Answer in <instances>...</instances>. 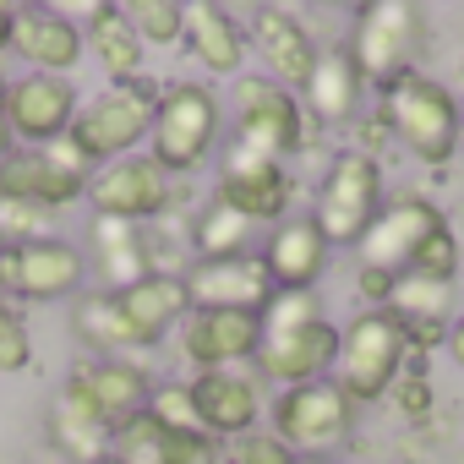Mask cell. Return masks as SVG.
I'll return each instance as SVG.
<instances>
[{"label":"cell","instance_id":"35","mask_svg":"<svg viewBox=\"0 0 464 464\" xmlns=\"http://www.w3.org/2000/svg\"><path fill=\"white\" fill-rule=\"evenodd\" d=\"M393 388H399V410H404L410 420H426V415H431V382H426V377H399Z\"/></svg>","mask_w":464,"mask_h":464},{"label":"cell","instance_id":"39","mask_svg":"<svg viewBox=\"0 0 464 464\" xmlns=\"http://www.w3.org/2000/svg\"><path fill=\"white\" fill-rule=\"evenodd\" d=\"M12 159V126H6V110H0V164Z\"/></svg>","mask_w":464,"mask_h":464},{"label":"cell","instance_id":"40","mask_svg":"<svg viewBox=\"0 0 464 464\" xmlns=\"http://www.w3.org/2000/svg\"><path fill=\"white\" fill-rule=\"evenodd\" d=\"M88 464H121V459H115V453L104 448V453H99V459H88Z\"/></svg>","mask_w":464,"mask_h":464},{"label":"cell","instance_id":"15","mask_svg":"<svg viewBox=\"0 0 464 464\" xmlns=\"http://www.w3.org/2000/svg\"><path fill=\"white\" fill-rule=\"evenodd\" d=\"M180 285H186L191 312H252V317H263V306L274 301V279H268L257 252L197 263L191 274H180Z\"/></svg>","mask_w":464,"mask_h":464},{"label":"cell","instance_id":"30","mask_svg":"<svg viewBox=\"0 0 464 464\" xmlns=\"http://www.w3.org/2000/svg\"><path fill=\"white\" fill-rule=\"evenodd\" d=\"M121 12H126L131 34L142 39V50L186 39V6H180V0H137V6H121Z\"/></svg>","mask_w":464,"mask_h":464},{"label":"cell","instance_id":"29","mask_svg":"<svg viewBox=\"0 0 464 464\" xmlns=\"http://www.w3.org/2000/svg\"><path fill=\"white\" fill-rule=\"evenodd\" d=\"M252 236H257V224H246L241 213L208 202V208L197 213V224H191V252H197V263L241 257V252H252Z\"/></svg>","mask_w":464,"mask_h":464},{"label":"cell","instance_id":"1","mask_svg":"<svg viewBox=\"0 0 464 464\" xmlns=\"http://www.w3.org/2000/svg\"><path fill=\"white\" fill-rule=\"evenodd\" d=\"M257 377L279 388L323 382L339 366V328L323 317L317 290H274L263 306V344H257Z\"/></svg>","mask_w":464,"mask_h":464},{"label":"cell","instance_id":"14","mask_svg":"<svg viewBox=\"0 0 464 464\" xmlns=\"http://www.w3.org/2000/svg\"><path fill=\"white\" fill-rule=\"evenodd\" d=\"M82 279H88V257L66 236H44L34 246L0 252V290H17L28 301H72L82 295Z\"/></svg>","mask_w":464,"mask_h":464},{"label":"cell","instance_id":"4","mask_svg":"<svg viewBox=\"0 0 464 464\" xmlns=\"http://www.w3.org/2000/svg\"><path fill=\"white\" fill-rule=\"evenodd\" d=\"M153 99H159V88H148V82L104 88L99 99L77 104V121H72V131H66L61 142H66V148L77 153V164L93 175V164H115V159H126L137 142H148Z\"/></svg>","mask_w":464,"mask_h":464},{"label":"cell","instance_id":"19","mask_svg":"<svg viewBox=\"0 0 464 464\" xmlns=\"http://www.w3.org/2000/svg\"><path fill=\"white\" fill-rule=\"evenodd\" d=\"M191 404L208 437H246L263 420V388L252 372H197L191 382Z\"/></svg>","mask_w":464,"mask_h":464},{"label":"cell","instance_id":"17","mask_svg":"<svg viewBox=\"0 0 464 464\" xmlns=\"http://www.w3.org/2000/svg\"><path fill=\"white\" fill-rule=\"evenodd\" d=\"M252 44H257L263 77L279 82V88H290L301 99L306 82H312V72H317V39H312V28L295 12H285V6H263V12H252Z\"/></svg>","mask_w":464,"mask_h":464},{"label":"cell","instance_id":"20","mask_svg":"<svg viewBox=\"0 0 464 464\" xmlns=\"http://www.w3.org/2000/svg\"><path fill=\"white\" fill-rule=\"evenodd\" d=\"M0 197L44 208V213H61V208L88 197V175L66 169L50 148H28V153H12L6 164H0Z\"/></svg>","mask_w":464,"mask_h":464},{"label":"cell","instance_id":"8","mask_svg":"<svg viewBox=\"0 0 464 464\" xmlns=\"http://www.w3.org/2000/svg\"><path fill=\"white\" fill-rule=\"evenodd\" d=\"M377 208H382V164H377V153L350 148L328 164L312 224L328 236V246H355L361 229L377 218Z\"/></svg>","mask_w":464,"mask_h":464},{"label":"cell","instance_id":"24","mask_svg":"<svg viewBox=\"0 0 464 464\" xmlns=\"http://www.w3.org/2000/svg\"><path fill=\"white\" fill-rule=\"evenodd\" d=\"M186 44L208 72H218L229 82H236L241 66H246V28L236 23V12L213 6V0H191L186 6Z\"/></svg>","mask_w":464,"mask_h":464},{"label":"cell","instance_id":"33","mask_svg":"<svg viewBox=\"0 0 464 464\" xmlns=\"http://www.w3.org/2000/svg\"><path fill=\"white\" fill-rule=\"evenodd\" d=\"M28 361H34V339L23 328V317L6 306V295H0V377L28 372Z\"/></svg>","mask_w":464,"mask_h":464},{"label":"cell","instance_id":"27","mask_svg":"<svg viewBox=\"0 0 464 464\" xmlns=\"http://www.w3.org/2000/svg\"><path fill=\"white\" fill-rule=\"evenodd\" d=\"M361 93H366V77H361L355 55H350L344 44L317 50V72H312V82H306V104H312V115H323L328 126H344V121H355Z\"/></svg>","mask_w":464,"mask_h":464},{"label":"cell","instance_id":"34","mask_svg":"<svg viewBox=\"0 0 464 464\" xmlns=\"http://www.w3.org/2000/svg\"><path fill=\"white\" fill-rule=\"evenodd\" d=\"M236 464H301L274 431H246V437H236Z\"/></svg>","mask_w":464,"mask_h":464},{"label":"cell","instance_id":"2","mask_svg":"<svg viewBox=\"0 0 464 464\" xmlns=\"http://www.w3.org/2000/svg\"><path fill=\"white\" fill-rule=\"evenodd\" d=\"M415 339L410 328L388 312V306H366L361 317H350V328H339V388L350 404H377L382 393H393L404 361H410Z\"/></svg>","mask_w":464,"mask_h":464},{"label":"cell","instance_id":"10","mask_svg":"<svg viewBox=\"0 0 464 464\" xmlns=\"http://www.w3.org/2000/svg\"><path fill=\"white\" fill-rule=\"evenodd\" d=\"M420 34H426L420 6H410V0H366L350 23L344 50L355 55L366 82H393V77L410 72V55H415Z\"/></svg>","mask_w":464,"mask_h":464},{"label":"cell","instance_id":"5","mask_svg":"<svg viewBox=\"0 0 464 464\" xmlns=\"http://www.w3.org/2000/svg\"><path fill=\"white\" fill-rule=\"evenodd\" d=\"M382 121L410 148V159H420L431 169L448 164L459 148V99L431 77L404 72V77L382 82Z\"/></svg>","mask_w":464,"mask_h":464},{"label":"cell","instance_id":"32","mask_svg":"<svg viewBox=\"0 0 464 464\" xmlns=\"http://www.w3.org/2000/svg\"><path fill=\"white\" fill-rule=\"evenodd\" d=\"M148 415L169 431H202L197 420V404H191V388L186 382H153V399H148ZM208 437V431H202Z\"/></svg>","mask_w":464,"mask_h":464},{"label":"cell","instance_id":"26","mask_svg":"<svg viewBox=\"0 0 464 464\" xmlns=\"http://www.w3.org/2000/svg\"><path fill=\"white\" fill-rule=\"evenodd\" d=\"M82 44L93 50V61L110 77V88L142 82V39L131 34V23H126L121 6H93L88 12V28H82Z\"/></svg>","mask_w":464,"mask_h":464},{"label":"cell","instance_id":"7","mask_svg":"<svg viewBox=\"0 0 464 464\" xmlns=\"http://www.w3.org/2000/svg\"><path fill=\"white\" fill-rule=\"evenodd\" d=\"M229 115H236V137L246 153L263 159H290L306 148V110L290 88L268 82L263 72H241L229 82Z\"/></svg>","mask_w":464,"mask_h":464},{"label":"cell","instance_id":"11","mask_svg":"<svg viewBox=\"0 0 464 464\" xmlns=\"http://www.w3.org/2000/svg\"><path fill=\"white\" fill-rule=\"evenodd\" d=\"M448 218H442V208L431 202V197H420V191H399L393 202H382L377 208V218L361 229V241H355V257H361V268H382V274H404L410 268V257L420 252V241L426 236H437Z\"/></svg>","mask_w":464,"mask_h":464},{"label":"cell","instance_id":"21","mask_svg":"<svg viewBox=\"0 0 464 464\" xmlns=\"http://www.w3.org/2000/svg\"><path fill=\"white\" fill-rule=\"evenodd\" d=\"M328 252L334 246H328L323 229L312 224V213H290V218H279L268 229V246L257 257H263L274 290H312L323 279V268H328Z\"/></svg>","mask_w":464,"mask_h":464},{"label":"cell","instance_id":"36","mask_svg":"<svg viewBox=\"0 0 464 464\" xmlns=\"http://www.w3.org/2000/svg\"><path fill=\"white\" fill-rule=\"evenodd\" d=\"M393 279H399V274H382V268H355V290H361L372 306H388V295H393Z\"/></svg>","mask_w":464,"mask_h":464},{"label":"cell","instance_id":"25","mask_svg":"<svg viewBox=\"0 0 464 464\" xmlns=\"http://www.w3.org/2000/svg\"><path fill=\"white\" fill-rule=\"evenodd\" d=\"M93 274L104 279L110 295L153 274V263H148V241H142V224H126V218H93Z\"/></svg>","mask_w":464,"mask_h":464},{"label":"cell","instance_id":"13","mask_svg":"<svg viewBox=\"0 0 464 464\" xmlns=\"http://www.w3.org/2000/svg\"><path fill=\"white\" fill-rule=\"evenodd\" d=\"M88 202L93 218H126V224H148L159 213H169L175 202V180L148 159V153H126L115 164H104L99 175H88Z\"/></svg>","mask_w":464,"mask_h":464},{"label":"cell","instance_id":"18","mask_svg":"<svg viewBox=\"0 0 464 464\" xmlns=\"http://www.w3.org/2000/svg\"><path fill=\"white\" fill-rule=\"evenodd\" d=\"M263 344V317L252 312H186L180 350L197 372H236Z\"/></svg>","mask_w":464,"mask_h":464},{"label":"cell","instance_id":"6","mask_svg":"<svg viewBox=\"0 0 464 464\" xmlns=\"http://www.w3.org/2000/svg\"><path fill=\"white\" fill-rule=\"evenodd\" d=\"M148 399H153V377L137 366V361H121V355H93V361H82L66 382H61V410L66 415H77L82 426H93V431H104V437H115L126 420H137L142 410H148Z\"/></svg>","mask_w":464,"mask_h":464},{"label":"cell","instance_id":"28","mask_svg":"<svg viewBox=\"0 0 464 464\" xmlns=\"http://www.w3.org/2000/svg\"><path fill=\"white\" fill-rule=\"evenodd\" d=\"M72 328H77V339L93 350V355H121V361H131V350H142V339H137V328L126 323V312H121V301L110 295V290H93V295H77V306H72Z\"/></svg>","mask_w":464,"mask_h":464},{"label":"cell","instance_id":"3","mask_svg":"<svg viewBox=\"0 0 464 464\" xmlns=\"http://www.w3.org/2000/svg\"><path fill=\"white\" fill-rule=\"evenodd\" d=\"M218 93L208 82H169L153 99V126H148V159L164 175H191L208 164L218 142Z\"/></svg>","mask_w":464,"mask_h":464},{"label":"cell","instance_id":"16","mask_svg":"<svg viewBox=\"0 0 464 464\" xmlns=\"http://www.w3.org/2000/svg\"><path fill=\"white\" fill-rule=\"evenodd\" d=\"M0 110H6L12 142L23 137L28 148H55L72 121H77V88L66 77H17L6 93H0Z\"/></svg>","mask_w":464,"mask_h":464},{"label":"cell","instance_id":"22","mask_svg":"<svg viewBox=\"0 0 464 464\" xmlns=\"http://www.w3.org/2000/svg\"><path fill=\"white\" fill-rule=\"evenodd\" d=\"M12 50L39 72V77H66L88 44H82V28L66 17V12H44V6H28L17 12V34H12Z\"/></svg>","mask_w":464,"mask_h":464},{"label":"cell","instance_id":"37","mask_svg":"<svg viewBox=\"0 0 464 464\" xmlns=\"http://www.w3.org/2000/svg\"><path fill=\"white\" fill-rule=\"evenodd\" d=\"M17 12H23V6H6V0H0V55L12 50V34H17Z\"/></svg>","mask_w":464,"mask_h":464},{"label":"cell","instance_id":"38","mask_svg":"<svg viewBox=\"0 0 464 464\" xmlns=\"http://www.w3.org/2000/svg\"><path fill=\"white\" fill-rule=\"evenodd\" d=\"M442 339H448V355H453V366H464V317H459V323H448V334H442Z\"/></svg>","mask_w":464,"mask_h":464},{"label":"cell","instance_id":"12","mask_svg":"<svg viewBox=\"0 0 464 464\" xmlns=\"http://www.w3.org/2000/svg\"><path fill=\"white\" fill-rule=\"evenodd\" d=\"M213 202L241 213L246 224H279L290 218V202H295V180L279 159H263V153H246L236 148L224 159L218 180H213Z\"/></svg>","mask_w":464,"mask_h":464},{"label":"cell","instance_id":"23","mask_svg":"<svg viewBox=\"0 0 464 464\" xmlns=\"http://www.w3.org/2000/svg\"><path fill=\"white\" fill-rule=\"evenodd\" d=\"M115 301H121V312H126V323L137 328V339H142V350H153L175 323H186V312H191V301H186V285H180V274H148V279H137V285H126V290H115Z\"/></svg>","mask_w":464,"mask_h":464},{"label":"cell","instance_id":"31","mask_svg":"<svg viewBox=\"0 0 464 464\" xmlns=\"http://www.w3.org/2000/svg\"><path fill=\"white\" fill-rule=\"evenodd\" d=\"M459 257H464V241H459L453 229L442 224L437 236H426V241H420V252L410 257V268H404V274H420V279H442V285H453Z\"/></svg>","mask_w":464,"mask_h":464},{"label":"cell","instance_id":"9","mask_svg":"<svg viewBox=\"0 0 464 464\" xmlns=\"http://www.w3.org/2000/svg\"><path fill=\"white\" fill-rule=\"evenodd\" d=\"M355 426V404L344 399V388L334 377L323 382H301V388H285L274 399V437L295 453V459H323L334 453Z\"/></svg>","mask_w":464,"mask_h":464}]
</instances>
